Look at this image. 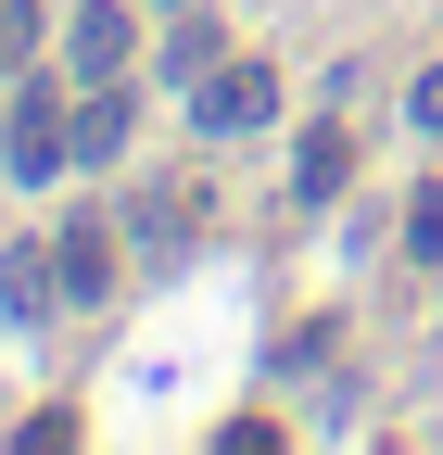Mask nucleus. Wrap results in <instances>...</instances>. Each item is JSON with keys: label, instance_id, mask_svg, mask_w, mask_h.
Wrapping results in <instances>:
<instances>
[{"label": "nucleus", "instance_id": "423d86ee", "mask_svg": "<svg viewBox=\"0 0 443 455\" xmlns=\"http://www.w3.org/2000/svg\"><path fill=\"white\" fill-rule=\"evenodd\" d=\"M127 228H140L152 253H190V190H178V178H152V190L127 203Z\"/></svg>", "mask_w": 443, "mask_h": 455}, {"label": "nucleus", "instance_id": "7ed1b4c3", "mask_svg": "<svg viewBox=\"0 0 443 455\" xmlns=\"http://www.w3.org/2000/svg\"><path fill=\"white\" fill-rule=\"evenodd\" d=\"M51 266H64V304H101V291H115V228L77 215L64 241H51Z\"/></svg>", "mask_w": 443, "mask_h": 455}, {"label": "nucleus", "instance_id": "9d476101", "mask_svg": "<svg viewBox=\"0 0 443 455\" xmlns=\"http://www.w3.org/2000/svg\"><path fill=\"white\" fill-rule=\"evenodd\" d=\"M38 51V0H0V64H26Z\"/></svg>", "mask_w": 443, "mask_h": 455}, {"label": "nucleus", "instance_id": "f257e3e1", "mask_svg": "<svg viewBox=\"0 0 443 455\" xmlns=\"http://www.w3.org/2000/svg\"><path fill=\"white\" fill-rule=\"evenodd\" d=\"M190 114H203L215 140H241V127L279 114V76H266V64H215V76H190Z\"/></svg>", "mask_w": 443, "mask_h": 455}, {"label": "nucleus", "instance_id": "20e7f679", "mask_svg": "<svg viewBox=\"0 0 443 455\" xmlns=\"http://www.w3.org/2000/svg\"><path fill=\"white\" fill-rule=\"evenodd\" d=\"M127 38H140V26H127V0H77V38H64V51H77V76H115V64H127Z\"/></svg>", "mask_w": 443, "mask_h": 455}, {"label": "nucleus", "instance_id": "9b49d317", "mask_svg": "<svg viewBox=\"0 0 443 455\" xmlns=\"http://www.w3.org/2000/svg\"><path fill=\"white\" fill-rule=\"evenodd\" d=\"M418 127H443V64H431V76H418Z\"/></svg>", "mask_w": 443, "mask_h": 455}, {"label": "nucleus", "instance_id": "f03ea898", "mask_svg": "<svg viewBox=\"0 0 443 455\" xmlns=\"http://www.w3.org/2000/svg\"><path fill=\"white\" fill-rule=\"evenodd\" d=\"M64 152H77V114L51 101V89H26V101H13V178L51 190V164H64Z\"/></svg>", "mask_w": 443, "mask_h": 455}, {"label": "nucleus", "instance_id": "1a4fd4ad", "mask_svg": "<svg viewBox=\"0 0 443 455\" xmlns=\"http://www.w3.org/2000/svg\"><path fill=\"white\" fill-rule=\"evenodd\" d=\"M215 64H229V51H215V26H178V38H165V76H178V89L215 76Z\"/></svg>", "mask_w": 443, "mask_h": 455}, {"label": "nucleus", "instance_id": "39448f33", "mask_svg": "<svg viewBox=\"0 0 443 455\" xmlns=\"http://www.w3.org/2000/svg\"><path fill=\"white\" fill-rule=\"evenodd\" d=\"M77 152H89V164L127 152V89H115V76H89V101H77Z\"/></svg>", "mask_w": 443, "mask_h": 455}, {"label": "nucleus", "instance_id": "6e6552de", "mask_svg": "<svg viewBox=\"0 0 443 455\" xmlns=\"http://www.w3.org/2000/svg\"><path fill=\"white\" fill-rule=\"evenodd\" d=\"M342 178H355V140H342V127H317V140H304V164H292V190H304V203H329Z\"/></svg>", "mask_w": 443, "mask_h": 455}, {"label": "nucleus", "instance_id": "0eeeda50", "mask_svg": "<svg viewBox=\"0 0 443 455\" xmlns=\"http://www.w3.org/2000/svg\"><path fill=\"white\" fill-rule=\"evenodd\" d=\"M0 304H13V316H51V304H64V266H51V253H0Z\"/></svg>", "mask_w": 443, "mask_h": 455}]
</instances>
